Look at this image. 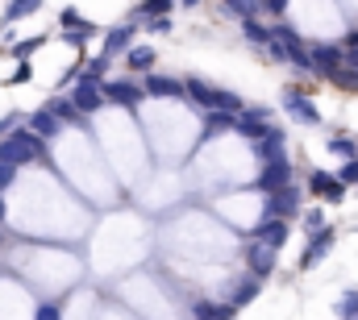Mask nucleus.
Returning <instances> with one entry per match:
<instances>
[{
    "label": "nucleus",
    "instance_id": "1",
    "mask_svg": "<svg viewBox=\"0 0 358 320\" xmlns=\"http://www.w3.org/2000/svg\"><path fill=\"white\" fill-rule=\"evenodd\" d=\"M0 159L13 162V166H25V162H38L42 159V138L34 129H13L0 138Z\"/></svg>",
    "mask_w": 358,
    "mask_h": 320
},
{
    "label": "nucleus",
    "instance_id": "2",
    "mask_svg": "<svg viewBox=\"0 0 358 320\" xmlns=\"http://www.w3.org/2000/svg\"><path fill=\"white\" fill-rule=\"evenodd\" d=\"M183 83H187V100L200 104L204 112H208V108L242 112V96H234V92H225V87H213V83H204V80H183Z\"/></svg>",
    "mask_w": 358,
    "mask_h": 320
},
{
    "label": "nucleus",
    "instance_id": "3",
    "mask_svg": "<svg viewBox=\"0 0 358 320\" xmlns=\"http://www.w3.org/2000/svg\"><path fill=\"white\" fill-rule=\"evenodd\" d=\"M346 187L350 183H342V175H329V170H313L308 175V191L313 196H325L329 204H342L346 200Z\"/></svg>",
    "mask_w": 358,
    "mask_h": 320
},
{
    "label": "nucleus",
    "instance_id": "4",
    "mask_svg": "<svg viewBox=\"0 0 358 320\" xmlns=\"http://www.w3.org/2000/svg\"><path fill=\"white\" fill-rule=\"evenodd\" d=\"M71 100H76V104H80L84 112H96L100 104H108V100H104V83L92 80L88 71H84V75L76 80V87H71Z\"/></svg>",
    "mask_w": 358,
    "mask_h": 320
},
{
    "label": "nucleus",
    "instance_id": "5",
    "mask_svg": "<svg viewBox=\"0 0 358 320\" xmlns=\"http://www.w3.org/2000/svg\"><path fill=\"white\" fill-rule=\"evenodd\" d=\"M100 83H104V100L108 104H121V108H134L146 96V87H138L134 80H100Z\"/></svg>",
    "mask_w": 358,
    "mask_h": 320
},
{
    "label": "nucleus",
    "instance_id": "6",
    "mask_svg": "<svg viewBox=\"0 0 358 320\" xmlns=\"http://www.w3.org/2000/svg\"><path fill=\"white\" fill-rule=\"evenodd\" d=\"M283 108L300 121V125H321V112H317V104L304 96V92H296V87H287L283 92Z\"/></svg>",
    "mask_w": 358,
    "mask_h": 320
},
{
    "label": "nucleus",
    "instance_id": "7",
    "mask_svg": "<svg viewBox=\"0 0 358 320\" xmlns=\"http://www.w3.org/2000/svg\"><path fill=\"white\" fill-rule=\"evenodd\" d=\"M300 212V191L287 183V187H275L267 196V217H296Z\"/></svg>",
    "mask_w": 358,
    "mask_h": 320
},
{
    "label": "nucleus",
    "instance_id": "8",
    "mask_svg": "<svg viewBox=\"0 0 358 320\" xmlns=\"http://www.w3.org/2000/svg\"><path fill=\"white\" fill-rule=\"evenodd\" d=\"M329 245H334V229L329 225H321V229H313V241H308V249L300 254V270H313L325 254H329Z\"/></svg>",
    "mask_w": 358,
    "mask_h": 320
},
{
    "label": "nucleus",
    "instance_id": "9",
    "mask_svg": "<svg viewBox=\"0 0 358 320\" xmlns=\"http://www.w3.org/2000/svg\"><path fill=\"white\" fill-rule=\"evenodd\" d=\"M229 129H238V112H229V108H208L204 129H200V142H213V138H221V133H229Z\"/></svg>",
    "mask_w": 358,
    "mask_h": 320
},
{
    "label": "nucleus",
    "instance_id": "10",
    "mask_svg": "<svg viewBox=\"0 0 358 320\" xmlns=\"http://www.w3.org/2000/svg\"><path fill=\"white\" fill-rule=\"evenodd\" d=\"M292 183V162L283 159H267V166H263V175H259V187L263 191H275V187H287Z\"/></svg>",
    "mask_w": 358,
    "mask_h": 320
},
{
    "label": "nucleus",
    "instance_id": "11",
    "mask_svg": "<svg viewBox=\"0 0 358 320\" xmlns=\"http://www.w3.org/2000/svg\"><path fill=\"white\" fill-rule=\"evenodd\" d=\"M29 129H34L42 142H55V138L63 133V117H59L55 108H38V112L29 117Z\"/></svg>",
    "mask_w": 358,
    "mask_h": 320
},
{
    "label": "nucleus",
    "instance_id": "12",
    "mask_svg": "<svg viewBox=\"0 0 358 320\" xmlns=\"http://www.w3.org/2000/svg\"><path fill=\"white\" fill-rule=\"evenodd\" d=\"M146 96H155V100H179V96H187V83L171 80V75H146Z\"/></svg>",
    "mask_w": 358,
    "mask_h": 320
},
{
    "label": "nucleus",
    "instance_id": "13",
    "mask_svg": "<svg viewBox=\"0 0 358 320\" xmlns=\"http://www.w3.org/2000/svg\"><path fill=\"white\" fill-rule=\"evenodd\" d=\"M275 254H279V249H275V245H267V241H250V270H255V275H259V279H267L271 270H275Z\"/></svg>",
    "mask_w": 358,
    "mask_h": 320
},
{
    "label": "nucleus",
    "instance_id": "14",
    "mask_svg": "<svg viewBox=\"0 0 358 320\" xmlns=\"http://www.w3.org/2000/svg\"><path fill=\"white\" fill-rule=\"evenodd\" d=\"M287 217H267L259 229H255V238L259 241H267V245H275V249H283V241H287Z\"/></svg>",
    "mask_w": 358,
    "mask_h": 320
},
{
    "label": "nucleus",
    "instance_id": "15",
    "mask_svg": "<svg viewBox=\"0 0 358 320\" xmlns=\"http://www.w3.org/2000/svg\"><path fill=\"white\" fill-rule=\"evenodd\" d=\"M134 34H138L134 25H117V29H108V34H104V54H108V59H113V54H125V50L134 46Z\"/></svg>",
    "mask_w": 358,
    "mask_h": 320
},
{
    "label": "nucleus",
    "instance_id": "16",
    "mask_svg": "<svg viewBox=\"0 0 358 320\" xmlns=\"http://www.w3.org/2000/svg\"><path fill=\"white\" fill-rule=\"evenodd\" d=\"M338 63H346V50H342V46H313V67H317V71L329 75Z\"/></svg>",
    "mask_w": 358,
    "mask_h": 320
},
{
    "label": "nucleus",
    "instance_id": "17",
    "mask_svg": "<svg viewBox=\"0 0 358 320\" xmlns=\"http://www.w3.org/2000/svg\"><path fill=\"white\" fill-rule=\"evenodd\" d=\"M255 146H259V154H263V159H279V154H283V146H287V133H283V129H271L267 138H263V142H255Z\"/></svg>",
    "mask_w": 358,
    "mask_h": 320
},
{
    "label": "nucleus",
    "instance_id": "18",
    "mask_svg": "<svg viewBox=\"0 0 358 320\" xmlns=\"http://www.w3.org/2000/svg\"><path fill=\"white\" fill-rule=\"evenodd\" d=\"M42 8V0H8V8H4V25L8 21H21V17H34Z\"/></svg>",
    "mask_w": 358,
    "mask_h": 320
},
{
    "label": "nucleus",
    "instance_id": "19",
    "mask_svg": "<svg viewBox=\"0 0 358 320\" xmlns=\"http://www.w3.org/2000/svg\"><path fill=\"white\" fill-rule=\"evenodd\" d=\"M242 34L255 42V46H267L271 38H275V29H267V25H259L255 17H242Z\"/></svg>",
    "mask_w": 358,
    "mask_h": 320
},
{
    "label": "nucleus",
    "instance_id": "20",
    "mask_svg": "<svg viewBox=\"0 0 358 320\" xmlns=\"http://www.w3.org/2000/svg\"><path fill=\"white\" fill-rule=\"evenodd\" d=\"M125 54H129V71H150L155 67V50L150 46H129Z\"/></svg>",
    "mask_w": 358,
    "mask_h": 320
},
{
    "label": "nucleus",
    "instance_id": "21",
    "mask_svg": "<svg viewBox=\"0 0 358 320\" xmlns=\"http://www.w3.org/2000/svg\"><path fill=\"white\" fill-rule=\"evenodd\" d=\"M259 283H263L259 275H255V279H246V283H238V287H234V304H238V308H246V304L259 296Z\"/></svg>",
    "mask_w": 358,
    "mask_h": 320
},
{
    "label": "nucleus",
    "instance_id": "22",
    "mask_svg": "<svg viewBox=\"0 0 358 320\" xmlns=\"http://www.w3.org/2000/svg\"><path fill=\"white\" fill-rule=\"evenodd\" d=\"M171 4H176V0H142V4H138V17H142V21L163 17V13H171Z\"/></svg>",
    "mask_w": 358,
    "mask_h": 320
},
{
    "label": "nucleus",
    "instance_id": "23",
    "mask_svg": "<svg viewBox=\"0 0 358 320\" xmlns=\"http://www.w3.org/2000/svg\"><path fill=\"white\" fill-rule=\"evenodd\" d=\"M234 312H238V304H234V300H229V304H196V317H234Z\"/></svg>",
    "mask_w": 358,
    "mask_h": 320
},
{
    "label": "nucleus",
    "instance_id": "24",
    "mask_svg": "<svg viewBox=\"0 0 358 320\" xmlns=\"http://www.w3.org/2000/svg\"><path fill=\"white\" fill-rule=\"evenodd\" d=\"M329 154H338V159H355L358 146L350 142V138H329Z\"/></svg>",
    "mask_w": 358,
    "mask_h": 320
},
{
    "label": "nucleus",
    "instance_id": "25",
    "mask_svg": "<svg viewBox=\"0 0 358 320\" xmlns=\"http://www.w3.org/2000/svg\"><path fill=\"white\" fill-rule=\"evenodd\" d=\"M334 312H338V317H358V291H346Z\"/></svg>",
    "mask_w": 358,
    "mask_h": 320
},
{
    "label": "nucleus",
    "instance_id": "26",
    "mask_svg": "<svg viewBox=\"0 0 358 320\" xmlns=\"http://www.w3.org/2000/svg\"><path fill=\"white\" fill-rule=\"evenodd\" d=\"M225 8H234L238 17H255L259 13V0H225Z\"/></svg>",
    "mask_w": 358,
    "mask_h": 320
},
{
    "label": "nucleus",
    "instance_id": "27",
    "mask_svg": "<svg viewBox=\"0 0 358 320\" xmlns=\"http://www.w3.org/2000/svg\"><path fill=\"white\" fill-rule=\"evenodd\" d=\"M338 175H342V183H350V187H355V183H358V154L342 162V170H338Z\"/></svg>",
    "mask_w": 358,
    "mask_h": 320
},
{
    "label": "nucleus",
    "instance_id": "28",
    "mask_svg": "<svg viewBox=\"0 0 358 320\" xmlns=\"http://www.w3.org/2000/svg\"><path fill=\"white\" fill-rule=\"evenodd\" d=\"M104 71H108V54H96V59H88V75H92V80H104Z\"/></svg>",
    "mask_w": 358,
    "mask_h": 320
},
{
    "label": "nucleus",
    "instance_id": "29",
    "mask_svg": "<svg viewBox=\"0 0 358 320\" xmlns=\"http://www.w3.org/2000/svg\"><path fill=\"white\" fill-rule=\"evenodd\" d=\"M13 179H17V166L0 159V191H4V187H13Z\"/></svg>",
    "mask_w": 358,
    "mask_h": 320
},
{
    "label": "nucleus",
    "instance_id": "30",
    "mask_svg": "<svg viewBox=\"0 0 358 320\" xmlns=\"http://www.w3.org/2000/svg\"><path fill=\"white\" fill-rule=\"evenodd\" d=\"M17 125H21V112H8V117H0V138H4V133H13Z\"/></svg>",
    "mask_w": 358,
    "mask_h": 320
},
{
    "label": "nucleus",
    "instance_id": "31",
    "mask_svg": "<svg viewBox=\"0 0 358 320\" xmlns=\"http://www.w3.org/2000/svg\"><path fill=\"white\" fill-rule=\"evenodd\" d=\"M275 38H283V42H300V34H296L292 25H283V21L275 25Z\"/></svg>",
    "mask_w": 358,
    "mask_h": 320
},
{
    "label": "nucleus",
    "instance_id": "32",
    "mask_svg": "<svg viewBox=\"0 0 358 320\" xmlns=\"http://www.w3.org/2000/svg\"><path fill=\"white\" fill-rule=\"evenodd\" d=\"M42 42H46V38H29V42H21V46H17V54H21V59H29V54H34Z\"/></svg>",
    "mask_w": 358,
    "mask_h": 320
},
{
    "label": "nucleus",
    "instance_id": "33",
    "mask_svg": "<svg viewBox=\"0 0 358 320\" xmlns=\"http://www.w3.org/2000/svg\"><path fill=\"white\" fill-rule=\"evenodd\" d=\"M88 38H92V34H84V29H80V34H76V29H67V34H63V42H67V46H84Z\"/></svg>",
    "mask_w": 358,
    "mask_h": 320
},
{
    "label": "nucleus",
    "instance_id": "34",
    "mask_svg": "<svg viewBox=\"0 0 358 320\" xmlns=\"http://www.w3.org/2000/svg\"><path fill=\"white\" fill-rule=\"evenodd\" d=\"M38 320H55L59 317V304H38V312H34Z\"/></svg>",
    "mask_w": 358,
    "mask_h": 320
},
{
    "label": "nucleus",
    "instance_id": "35",
    "mask_svg": "<svg viewBox=\"0 0 358 320\" xmlns=\"http://www.w3.org/2000/svg\"><path fill=\"white\" fill-rule=\"evenodd\" d=\"M150 29H155V34H171V21H167V13H163V17H150Z\"/></svg>",
    "mask_w": 358,
    "mask_h": 320
},
{
    "label": "nucleus",
    "instance_id": "36",
    "mask_svg": "<svg viewBox=\"0 0 358 320\" xmlns=\"http://www.w3.org/2000/svg\"><path fill=\"white\" fill-rule=\"evenodd\" d=\"M263 8L275 13V17H283V13H287V0H263Z\"/></svg>",
    "mask_w": 358,
    "mask_h": 320
},
{
    "label": "nucleus",
    "instance_id": "37",
    "mask_svg": "<svg viewBox=\"0 0 358 320\" xmlns=\"http://www.w3.org/2000/svg\"><path fill=\"white\" fill-rule=\"evenodd\" d=\"M304 225H308V233H313V229H321V225H325V221H321V212H317V208H313V212H304Z\"/></svg>",
    "mask_w": 358,
    "mask_h": 320
},
{
    "label": "nucleus",
    "instance_id": "38",
    "mask_svg": "<svg viewBox=\"0 0 358 320\" xmlns=\"http://www.w3.org/2000/svg\"><path fill=\"white\" fill-rule=\"evenodd\" d=\"M25 80H29V63H21V67L13 71V83H25Z\"/></svg>",
    "mask_w": 358,
    "mask_h": 320
},
{
    "label": "nucleus",
    "instance_id": "39",
    "mask_svg": "<svg viewBox=\"0 0 358 320\" xmlns=\"http://www.w3.org/2000/svg\"><path fill=\"white\" fill-rule=\"evenodd\" d=\"M346 46H358V29L350 34V38H346Z\"/></svg>",
    "mask_w": 358,
    "mask_h": 320
},
{
    "label": "nucleus",
    "instance_id": "40",
    "mask_svg": "<svg viewBox=\"0 0 358 320\" xmlns=\"http://www.w3.org/2000/svg\"><path fill=\"white\" fill-rule=\"evenodd\" d=\"M183 4H200V0H183Z\"/></svg>",
    "mask_w": 358,
    "mask_h": 320
}]
</instances>
